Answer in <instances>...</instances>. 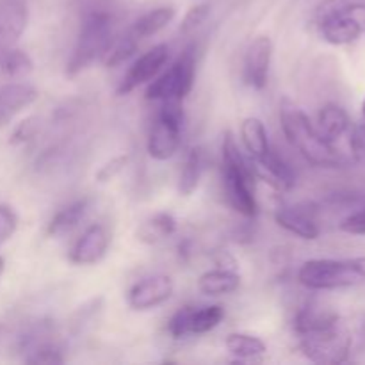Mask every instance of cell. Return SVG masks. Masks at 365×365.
I'll list each match as a JSON object with an SVG mask.
<instances>
[{
	"instance_id": "cell-1",
	"label": "cell",
	"mask_w": 365,
	"mask_h": 365,
	"mask_svg": "<svg viewBox=\"0 0 365 365\" xmlns=\"http://www.w3.org/2000/svg\"><path fill=\"white\" fill-rule=\"evenodd\" d=\"M298 348L316 364H342L351 351V335L344 321L330 310L307 307L296 316Z\"/></svg>"
},
{
	"instance_id": "cell-2",
	"label": "cell",
	"mask_w": 365,
	"mask_h": 365,
	"mask_svg": "<svg viewBox=\"0 0 365 365\" xmlns=\"http://www.w3.org/2000/svg\"><path fill=\"white\" fill-rule=\"evenodd\" d=\"M280 123L285 139L309 164L317 168H341L346 157L319 132L317 125L296 103L285 98L280 106Z\"/></svg>"
},
{
	"instance_id": "cell-3",
	"label": "cell",
	"mask_w": 365,
	"mask_h": 365,
	"mask_svg": "<svg viewBox=\"0 0 365 365\" xmlns=\"http://www.w3.org/2000/svg\"><path fill=\"white\" fill-rule=\"evenodd\" d=\"M223 157V187L228 203L235 212L253 220L259 214V202L255 195V170L239 148L234 134L227 132L221 145Z\"/></svg>"
},
{
	"instance_id": "cell-4",
	"label": "cell",
	"mask_w": 365,
	"mask_h": 365,
	"mask_svg": "<svg viewBox=\"0 0 365 365\" xmlns=\"http://www.w3.org/2000/svg\"><path fill=\"white\" fill-rule=\"evenodd\" d=\"M298 282L310 291H335L365 282V257L312 259L298 269Z\"/></svg>"
},
{
	"instance_id": "cell-5",
	"label": "cell",
	"mask_w": 365,
	"mask_h": 365,
	"mask_svg": "<svg viewBox=\"0 0 365 365\" xmlns=\"http://www.w3.org/2000/svg\"><path fill=\"white\" fill-rule=\"evenodd\" d=\"M113 43V16L106 11H93L82 20L73 52L68 59L66 75L75 77L102 59Z\"/></svg>"
},
{
	"instance_id": "cell-6",
	"label": "cell",
	"mask_w": 365,
	"mask_h": 365,
	"mask_svg": "<svg viewBox=\"0 0 365 365\" xmlns=\"http://www.w3.org/2000/svg\"><path fill=\"white\" fill-rule=\"evenodd\" d=\"M196 81V46L187 45L180 56L170 64L166 71H160L146 88V100L152 102H184L195 88Z\"/></svg>"
},
{
	"instance_id": "cell-7",
	"label": "cell",
	"mask_w": 365,
	"mask_h": 365,
	"mask_svg": "<svg viewBox=\"0 0 365 365\" xmlns=\"http://www.w3.org/2000/svg\"><path fill=\"white\" fill-rule=\"evenodd\" d=\"M182 103L184 102H177V100L160 103V109L157 113L155 121L152 123L148 141H146V150L153 160L166 163V160L173 159L180 150L185 125Z\"/></svg>"
},
{
	"instance_id": "cell-8",
	"label": "cell",
	"mask_w": 365,
	"mask_h": 365,
	"mask_svg": "<svg viewBox=\"0 0 365 365\" xmlns=\"http://www.w3.org/2000/svg\"><path fill=\"white\" fill-rule=\"evenodd\" d=\"M223 319L225 309L221 305H187L173 314L168 324V331L173 339L203 335L220 327Z\"/></svg>"
},
{
	"instance_id": "cell-9",
	"label": "cell",
	"mask_w": 365,
	"mask_h": 365,
	"mask_svg": "<svg viewBox=\"0 0 365 365\" xmlns=\"http://www.w3.org/2000/svg\"><path fill=\"white\" fill-rule=\"evenodd\" d=\"M168 61H170V46L166 43H159V45L152 46L130 64L127 73L121 78L116 93L120 96H125L141 88V86L152 82L164 70Z\"/></svg>"
},
{
	"instance_id": "cell-10",
	"label": "cell",
	"mask_w": 365,
	"mask_h": 365,
	"mask_svg": "<svg viewBox=\"0 0 365 365\" xmlns=\"http://www.w3.org/2000/svg\"><path fill=\"white\" fill-rule=\"evenodd\" d=\"M173 291V280L168 274H150L128 289L127 303L135 312H150L170 302Z\"/></svg>"
},
{
	"instance_id": "cell-11",
	"label": "cell",
	"mask_w": 365,
	"mask_h": 365,
	"mask_svg": "<svg viewBox=\"0 0 365 365\" xmlns=\"http://www.w3.org/2000/svg\"><path fill=\"white\" fill-rule=\"evenodd\" d=\"M271 61H273V41L269 36H257L252 39L245 53L242 77L255 91H262L269 81Z\"/></svg>"
},
{
	"instance_id": "cell-12",
	"label": "cell",
	"mask_w": 365,
	"mask_h": 365,
	"mask_svg": "<svg viewBox=\"0 0 365 365\" xmlns=\"http://www.w3.org/2000/svg\"><path fill=\"white\" fill-rule=\"evenodd\" d=\"M110 241L113 237L106 225H91L82 232L81 237L71 246L68 259L75 266H95V264L102 262L103 257L107 255Z\"/></svg>"
},
{
	"instance_id": "cell-13",
	"label": "cell",
	"mask_w": 365,
	"mask_h": 365,
	"mask_svg": "<svg viewBox=\"0 0 365 365\" xmlns=\"http://www.w3.org/2000/svg\"><path fill=\"white\" fill-rule=\"evenodd\" d=\"M38 98V89L27 82H9L0 86V128L7 127L18 114L34 106Z\"/></svg>"
},
{
	"instance_id": "cell-14",
	"label": "cell",
	"mask_w": 365,
	"mask_h": 365,
	"mask_svg": "<svg viewBox=\"0 0 365 365\" xmlns=\"http://www.w3.org/2000/svg\"><path fill=\"white\" fill-rule=\"evenodd\" d=\"M29 9L24 0H0V48L13 46L27 29Z\"/></svg>"
},
{
	"instance_id": "cell-15",
	"label": "cell",
	"mask_w": 365,
	"mask_h": 365,
	"mask_svg": "<svg viewBox=\"0 0 365 365\" xmlns=\"http://www.w3.org/2000/svg\"><path fill=\"white\" fill-rule=\"evenodd\" d=\"M321 36L335 46L355 43L362 36V25L353 14H328L317 20Z\"/></svg>"
},
{
	"instance_id": "cell-16",
	"label": "cell",
	"mask_w": 365,
	"mask_h": 365,
	"mask_svg": "<svg viewBox=\"0 0 365 365\" xmlns=\"http://www.w3.org/2000/svg\"><path fill=\"white\" fill-rule=\"evenodd\" d=\"M274 221L285 232L305 241H314L321 234L314 212L305 210L303 207H280L274 212Z\"/></svg>"
},
{
	"instance_id": "cell-17",
	"label": "cell",
	"mask_w": 365,
	"mask_h": 365,
	"mask_svg": "<svg viewBox=\"0 0 365 365\" xmlns=\"http://www.w3.org/2000/svg\"><path fill=\"white\" fill-rule=\"evenodd\" d=\"M252 164L257 177L269 182V184L273 185L274 189H278V191H289V189H292V185H294V171H292V168L289 166L274 150H271L264 159L255 160V163Z\"/></svg>"
},
{
	"instance_id": "cell-18",
	"label": "cell",
	"mask_w": 365,
	"mask_h": 365,
	"mask_svg": "<svg viewBox=\"0 0 365 365\" xmlns=\"http://www.w3.org/2000/svg\"><path fill=\"white\" fill-rule=\"evenodd\" d=\"M89 207H91L89 198H82L70 203V205L64 207V209H61L48 223L46 234L52 239L66 237L68 234H71V232L84 221V217L88 216L89 212Z\"/></svg>"
},
{
	"instance_id": "cell-19",
	"label": "cell",
	"mask_w": 365,
	"mask_h": 365,
	"mask_svg": "<svg viewBox=\"0 0 365 365\" xmlns=\"http://www.w3.org/2000/svg\"><path fill=\"white\" fill-rule=\"evenodd\" d=\"M241 141L252 163L264 159L271 152L266 125L255 116H248L241 123Z\"/></svg>"
},
{
	"instance_id": "cell-20",
	"label": "cell",
	"mask_w": 365,
	"mask_h": 365,
	"mask_svg": "<svg viewBox=\"0 0 365 365\" xmlns=\"http://www.w3.org/2000/svg\"><path fill=\"white\" fill-rule=\"evenodd\" d=\"M175 14H177V11L171 6L155 7V9H150L148 13L139 16L128 31L135 39L143 41V39H148L164 31L175 20Z\"/></svg>"
},
{
	"instance_id": "cell-21",
	"label": "cell",
	"mask_w": 365,
	"mask_h": 365,
	"mask_svg": "<svg viewBox=\"0 0 365 365\" xmlns=\"http://www.w3.org/2000/svg\"><path fill=\"white\" fill-rule=\"evenodd\" d=\"M225 348L234 359L241 362H255L267 353V346L262 339L252 334H241V331L228 334L225 339Z\"/></svg>"
},
{
	"instance_id": "cell-22",
	"label": "cell",
	"mask_w": 365,
	"mask_h": 365,
	"mask_svg": "<svg viewBox=\"0 0 365 365\" xmlns=\"http://www.w3.org/2000/svg\"><path fill=\"white\" fill-rule=\"evenodd\" d=\"M241 287V277L232 269H210L198 278V289L205 296H227Z\"/></svg>"
},
{
	"instance_id": "cell-23",
	"label": "cell",
	"mask_w": 365,
	"mask_h": 365,
	"mask_svg": "<svg viewBox=\"0 0 365 365\" xmlns=\"http://www.w3.org/2000/svg\"><path fill=\"white\" fill-rule=\"evenodd\" d=\"M317 128L328 141L335 143L348 132V113L337 103H327V106L321 107L319 114H317Z\"/></svg>"
},
{
	"instance_id": "cell-24",
	"label": "cell",
	"mask_w": 365,
	"mask_h": 365,
	"mask_svg": "<svg viewBox=\"0 0 365 365\" xmlns=\"http://www.w3.org/2000/svg\"><path fill=\"white\" fill-rule=\"evenodd\" d=\"M203 177V152L202 148L189 150L185 163L182 166L180 177H178V195L191 196L198 189Z\"/></svg>"
},
{
	"instance_id": "cell-25",
	"label": "cell",
	"mask_w": 365,
	"mask_h": 365,
	"mask_svg": "<svg viewBox=\"0 0 365 365\" xmlns=\"http://www.w3.org/2000/svg\"><path fill=\"white\" fill-rule=\"evenodd\" d=\"M175 230H177V221H175V217L168 212H159L155 216L148 217L139 227L138 235L146 245H157V242L164 241L170 235H173Z\"/></svg>"
},
{
	"instance_id": "cell-26",
	"label": "cell",
	"mask_w": 365,
	"mask_h": 365,
	"mask_svg": "<svg viewBox=\"0 0 365 365\" xmlns=\"http://www.w3.org/2000/svg\"><path fill=\"white\" fill-rule=\"evenodd\" d=\"M32 59L29 53L24 50H18L13 46H6L0 48V73L6 75L9 78H20L25 77L32 71Z\"/></svg>"
},
{
	"instance_id": "cell-27",
	"label": "cell",
	"mask_w": 365,
	"mask_h": 365,
	"mask_svg": "<svg viewBox=\"0 0 365 365\" xmlns=\"http://www.w3.org/2000/svg\"><path fill=\"white\" fill-rule=\"evenodd\" d=\"M138 46H139V39H135L134 36L130 34V31H128L127 34L121 36L120 39L110 43L109 50H107V53L103 56L106 57V64L109 68L120 66V64H123L125 61H128L132 56H134Z\"/></svg>"
},
{
	"instance_id": "cell-28",
	"label": "cell",
	"mask_w": 365,
	"mask_h": 365,
	"mask_svg": "<svg viewBox=\"0 0 365 365\" xmlns=\"http://www.w3.org/2000/svg\"><path fill=\"white\" fill-rule=\"evenodd\" d=\"M365 11V0H323L316 7V20L328 14H355Z\"/></svg>"
},
{
	"instance_id": "cell-29",
	"label": "cell",
	"mask_w": 365,
	"mask_h": 365,
	"mask_svg": "<svg viewBox=\"0 0 365 365\" xmlns=\"http://www.w3.org/2000/svg\"><path fill=\"white\" fill-rule=\"evenodd\" d=\"M210 16V6L209 4H198V6L191 7V9L185 13L184 20L180 24V32L184 36L192 34V32L198 31Z\"/></svg>"
},
{
	"instance_id": "cell-30",
	"label": "cell",
	"mask_w": 365,
	"mask_h": 365,
	"mask_svg": "<svg viewBox=\"0 0 365 365\" xmlns=\"http://www.w3.org/2000/svg\"><path fill=\"white\" fill-rule=\"evenodd\" d=\"M29 364H63L64 356L61 355L59 348L48 342H39L31 349V356H27Z\"/></svg>"
},
{
	"instance_id": "cell-31",
	"label": "cell",
	"mask_w": 365,
	"mask_h": 365,
	"mask_svg": "<svg viewBox=\"0 0 365 365\" xmlns=\"http://www.w3.org/2000/svg\"><path fill=\"white\" fill-rule=\"evenodd\" d=\"M18 228V216L9 205H0V245L9 241Z\"/></svg>"
},
{
	"instance_id": "cell-32",
	"label": "cell",
	"mask_w": 365,
	"mask_h": 365,
	"mask_svg": "<svg viewBox=\"0 0 365 365\" xmlns=\"http://www.w3.org/2000/svg\"><path fill=\"white\" fill-rule=\"evenodd\" d=\"M38 120L36 118H29V120L21 121L16 128H14L13 135H11V145H24V143L31 141L36 134H38Z\"/></svg>"
},
{
	"instance_id": "cell-33",
	"label": "cell",
	"mask_w": 365,
	"mask_h": 365,
	"mask_svg": "<svg viewBox=\"0 0 365 365\" xmlns=\"http://www.w3.org/2000/svg\"><path fill=\"white\" fill-rule=\"evenodd\" d=\"M341 230L351 235H365V207L344 217L341 223Z\"/></svg>"
},
{
	"instance_id": "cell-34",
	"label": "cell",
	"mask_w": 365,
	"mask_h": 365,
	"mask_svg": "<svg viewBox=\"0 0 365 365\" xmlns=\"http://www.w3.org/2000/svg\"><path fill=\"white\" fill-rule=\"evenodd\" d=\"M127 160H128L127 155H120V157H114V159H110L109 163L103 164V166L100 168L98 173H96V180L98 182L113 180V178L116 177L121 170H123L125 164H127Z\"/></svg>"
},
{
	"instance_id": "cell-35",
	"label": "cell",
	"mask_w": 365,
	"mask_h": 365,
	"mask_svg": "<svg viewBox=\"0 0 365 365\" xmlns=\"http://www.w3.org/2000/svg\"><path fill=\"white\" fill-rule=\"evenodd\" d=\"M349 146H351V153L356 163L365 164V125L356 127L353 130L351 139H349Z\"/></svg>"
},
{
	"instance_id": "cell-36",
	"label": "cell",
	"mask_w": 365,
	"mask_h": 365,
	"mask_svg": "<svg viewBox=\"0 0 365 365\" xmlns=\"http://www.w3.org/2000/svg\"><path fill=\"white\" fill-rule=\"evenodd\" d=\"M4 271H6V262H4V259H2V257H0V280H2Z\"/></svg>"
},
{
	"instance_id": "cell-37",
	"label": "cell",
	"mask_w": 365,
	"mask_h": 365,
	"mask_svg": "<svg viewBox=\"0 0 365 365\" xmlns=\"http://www.w3.org/2000/svg\"><path fill=\"white\" fill-rule=\"evenodd\" d=\"M362 113H364V118H365V100H364V103H362Z\"/></svg>"
}]
</instances>
